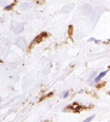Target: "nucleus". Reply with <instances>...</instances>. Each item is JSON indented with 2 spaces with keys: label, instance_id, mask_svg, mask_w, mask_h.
Listing matches in <instances>:
<instances>
[{
  "label": "nucleus",
  "instance_id": "obj_2",
  "mask_svg": "<svg viewBox=\"0 0 110 122\" xmlns=\"http://www.w3.org/2000/svg\"><path fill=\"white\" fill-rule=\"evenodd\" d=\"M46 36H47V34H46V33H42L41 35H38V36L35 38V40L33 41V44H31V45H36V44H39L40 41H42V38H46Z\"/></svg>",
  "mask_w": 110,
  "mask_h": 122
},
{
  "label": "nucleus",
  "instance_id": "obj_1",
  "mask_svg": "<svg viewBox=\"0 0 110 122\" xmlns=\"http://www.w3.org/2000/svg\"><path fill=\"white\" fill-rule=\"evenodd\" d=\"M81 110H82V108H81V105H80V104H78V103H73L71 105H70V111L75 112V114L80 112Z\"/></svg>",
  "mask_w": 110,
  "mask_h": 122
},
{
  "label": "nucleus",
  "instance_id": "obj_4",
  "mask_svg": "<svg viewBox=\"0 0 110 122\" xmlns=\"http://www.w3.org/2000/svg\"><path fill=\"white\" fill-rule=\"evenodd\" d=\"M97 75H98V73H97V71H93L92 74H91V75L88 76V80H94Z\"/></svg>",
  "mask_w": 110,
  "mask_h": 122
},
{
  "label": "nucleus",
  "instance_id": "obj_6",
  "mask_svg": "<svg viewBox=\"0 0 110 122\" xmlns=\"http://www.w3.org/2000/svg\"><path fill=\"white\" fill-rule=\"evenodd\" d=\"M88 41H92V42H96V44H99V42H100V40H97V39H94V38L88 39Z\"/></svg>",
  "mask_w": 110,
  "mask_h": 122
},
{
  "label": "nucleus",
  "instance_id": "obj_5",
  "mask_svg": "<svg viewBox=\"0 0 110 122\" xmlns=\"http://www.w3.org/2000/svg\"><path fill=\"white\" fill-rule=\"evenodd\" d=\"M69 94H70V91L68 90V91L63 92V94H62V98H68V97H69Z\"/></svg>",
  "mask_w": 110,
  "mask_h": 122
},
{
  "label": "nucleus",
  "instance_id": "obj_3",
  "mask_svg": "<svg viewBox=\"0 0 110 122\" xmlns=\"http://www.w3.org/2000/svg\"><path fill=\"white\" fill-rule=\"evenodd\" d=\"M94 117H96V115H91L89 117H87V118H85L82 122H92L93 120H94Z\"/></svg>",
  "mask_w": 110,
  "mask_h": 122
},
{
  "label": "nucleus",
  "instance_id": "obj_7",
  "mask_svg": "<svg viewBox=\"0 0 110 122\" xmlns=\"http://www.w3.org/2000/svg\"><path fill=\"white\" fill-rule=\"evenodd\" d=\"M108 96H110V91H109V92H108Z\"/></svg>",
  "mask_w": 110,
  "mask_h": 122
}]
</instances>
